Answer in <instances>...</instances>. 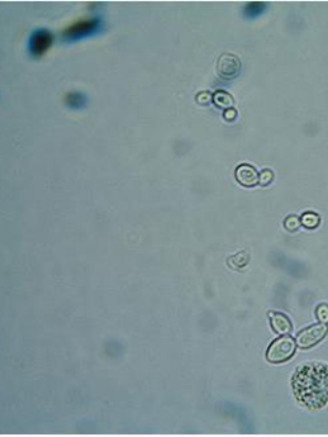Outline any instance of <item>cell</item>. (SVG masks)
<instances>
[{
  "instance_id": "obj_1",
  "label": "cell",
  "mask_w": 328,
  "mask_h": 437,
  "mask_svg": "<svg viewBox=\"0 0 328 437\" xmlns=\"http://www.w3.org/2000/svg\"><path fill=\"white\" fill-rule=\"evenodd\" d=\"M296 399L312 409L322 408L328 399V366L323 364L304 365L293 378Z\"/></svg>"
},
{
  "instance_id": "obj_2",
  "label": "cell",
  "mask_w": 328,
  "mask_h": 437,
  "mask_svg": "<svg viewBox=\"0 0 328 437\" xmlns=\"http://www.w3.org/2000/svg\"><path fill=\"white\" fill-rule=\"evenodd\" d=\"M102 28L103 21L99 17L88 18V19H81V21L69 26L62 32V37L65 41H79V39L97 35Z\"/></svg>"
},
{
  "instance_id": "obj_3",
  "label": "cell",
  "mask_w": 328,
  "mask_h": 437,
  "mask_svg": "<svg viewBox=\"0 0 328 437\" xmlns=\"http://www.w3.org/2000/svg\"><path fill=\"white\" fill-rule=\"evenodd\" d=\"M296 342L293 338L284 334L283 337H279L274 341L267 349L266 359L273 364H281L289 360L295 354Z\"/></svg>"
},
{
  "instance_id": "obj_4",
  "label": "cell",
  "mask_w": 328,
  "mask_h": 437,
  "mask_svg": "<svg viewBox=\"0 0 328 437\" xmlns=\"http://www.w3.org/2000/svg\"><path fill=\"white\" fill-rule=\"evenodd\" d=\"M328 327L326 323H318L303 329L296 334V346L300 349H311L320 343L327 336Z\"/></svg>"
},
{
  "instance_id": "obj_5",
  "label": "cell",
  "mask_w": 328,
  "mask_h": 437,
  "mask_svg": "<svg viewBox=\"0 0 328 437\" xmlns=\"http://www.w3.org/2000/svg\"><path fill=\"white\" fill-rule=\"evenodd\" d=\"M53 41H55V37L48 30H43V28L36 30L31 36L30 44H28L31 56L38 59V57L46 55L47 51L52 47Z\"/></svg>"
},
{
  "instance_id": "obj_6",
  "label": "cell",
  "mask_w": 328,
  "mask_h": 437,
  "mask_svg": "<svg viewBox=\"0 0 328 437\" xmlns=\"http://www.w3.org/2000/svg\"><path fill=\"white\" fill-rule=\"evenodd\" d=\"M218 76L223 80H233L241 73V61L236 55L223 53L217 61Z\"/></svg>"
},
{
  "instance_id": "obj_7",
  "label": "cell",
  "mask_w": 328,
  "mask_h": 437,
  "mask_svg": "<svg viewBox=\"0 0 328 437\" xmlns=\"http://www.w3.org/2000/svg\"><path fill=\"white\" fill-rule=\"evenodd\" d=\"M236 179L242 186L254 188L258 184V174L255 167L251 165L242 164L236 170Z\"/></svg>"
},
{
  "instance_id": "obj_8",
  "label": "cell",
  "mask_w": 328,
  "mask_h": 437,
  "mask_svg": "<svg viewBox=\"0 0 328 437\" xmlns=\"http://www.w3.org/2000/svg\"><path fill=\"white\" fill-rule=\"evenodd\" d=\"M270 322L274 331L279 334H288L292 332V322L283 313H270Z\"/></svg>"
},
{
  "instance_id": "obj_9",
  "label": "cell",
  "mask_w": 328,
  "mask_h": 437,
  "mask_svg": "<svg viewBox=\"0 0 328 437\" xmlns=\"http://www.w3.org/2000/svg\"><path fill=\"white\" fill-rule=\"evenodd\" d=\"M65 103L69 108L73 109H82L85 108L88 104V98L85 94H82L80 91H71L65 97Z\"/></svg>"
},
{
  "instance_id": "obj_10",
  "label": "cell",
  "mask_w": 328,
  "mask_h": 437,
  "mask_svg": "<svg viewBox=\"0 0 328 437\" xmlns=\"http://www.w3.org/2000/svg\"><path fill=\"white\" fill-rule=\"evenodd\" d=\"M214 104L220 109H231L233 107V98L224 90H217L213 94Z\"/></svg>"
},
{
  "instance_id": "obj_11",
  "label": "cell",
  "mask_w": 328,
  "mask_h": 437,
  "mask_svg": "<svg viewBox=\"0 0 328 437\" xmlns=\"http://www.w3.org/2000/svg\"><path fill=\"white\" fill-rule=\"evenodd\" d=\"M320 222H321L320 216H317L316 213H313V212H307V213H304V215L302 216V218H300V223H302L305 228L309 229L316 228V227L320 224Z\"/></svg>"
},
{
  "instance_id": "obj_12",
  "label": "cell",
  "mask_w": 328,
  "mask_h": 437,
  "mask_svg": "<svg viewBox=\"0 0 328 437\" xmlns=\"http://www.w3.org/2000/svg\"><path fill=\"white\" fill-rule=\"evenodd\" d=\"M265 8L264 3H250L246 6V14L250 17H256V15L260 14Z\"/></svg>"
},
{
  "instance_id": "obj_13",
  "label": "cell",
  "mask_w": 328,
  "mask_h": 437,
  "mask_svg": "<svg viewBox=\"0 0 328 437\" xmlns=\"http://www.w3.org/2000/svg\"><path fill=\"white\" fill-rule=\"evenodd\" d=\"M273 180H274V173L271 170H264L260 175H258V184L262 185V186H266V185L271 184Z\"/></svg>"
},
{
  "instance_id": "obj_14",
  "label": "cell",
  "mask_w": 328,
  "mask_h": 437,
  "mask_svg": "<svg viewBox=\"0 0 328 437\" xmlns=\"http://www.w3.org/2000/svg\"><path fill=\"white\" fill-rule=\"evenodd\" d=\"M317 317L322 323H328V305L321 304L317 307Z\"/></svg>"
},
{
  "instance_id": "obj_15",
  "label": "cell",
  "mask_w": 328,
  "mask_h": 437,
  "mask_svg": "<svg viewBox=\"0 0 328 437\" xmlns=\"http://www.w3.org/2000/svg\"><path fill=\"white\" fill-rule=\"evenodd\" d=\"M284 224L285 228L289 229V231H295V229H298L299 226H300V219H299L298 217H295V216H292V217L285 219Z\"/></svg>"
},
{
  "instance_id": "obj_16",
  "label": "cell",
  "mask_w": 328,
  "mask_h": 437,
  "mask_svg": "<svg viewBox=\"0 0 328 437\" xmlns=\"http://www.w3.org/2000/svg\"><path fill=\"white\" fill-rule=\"evenodd\" d=\"M211 99H213V98L211 97V94H209V93H205V91L199 93V94H198V97H196V102L200 104L209 103V102H211Z\"/></svg>"
},
{
  "instance_id": "obj_17",
  "label": "cell",
  "mask_w": 328,
  "mask_h": 437,
  "mask_svg": "<svg viewBox=\"0 0 328 437\" xmlns=\"http://www.w3.org/2000/svg\"><path fill=\"white\" fill-rule=\"evenodd\" d=\"M236 118H237V111H236V109L231 108L227 109V110L224 111V119L226 120H229V122H231V120H234Z\"/></svg>"
}]
</instances>
